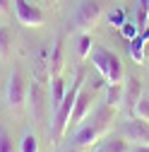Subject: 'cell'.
I'll return each mask as SVG.
<instances>
[{
	"label": "cell",
	"mask_w": 149,
	"mask_h": 152,
	"mask_svg": "<svg viewBox=\"0 0 149 152\" xmlns=\"http://www.w3.org/2000/svg\"><path fill=\"white\" fill-rule=\"evenodd\" d=\"M63 152H82L80 147H67V150H63Z\"/></svg>",
	"instance_id": "cell-22"
},
{
	"label": "cell",
	"mask_w": 149,
	"mask_h": 152,
	"mask_svg": "<svg viewBox=\"0 0 149 152\" xmlns=\"http://www.w3.org/2000/svg\"><path fill=\"white\" fill-rule=\"evenodd\" d=\"M142 82L137 80V77H130V80H123V106L125 109H130L132 111L135 109V104H137V99L142 97Z\"/></svg>",
	"instance_id": "cell-10"
},
{
	"label": "cell",
	"mask_w": 149,
	"mask_h": 152,
	"mask_svg": "<svg viewBox=\"0 0 149 152\" xmlns=\"http://www.w3.org/2000/svg\"><path fill=\"white\" fill-rule=\"evenodd\" d=\"M103 104H108L111 109H120V106H123V82H120V85H108V82H106Z\"/></svg>",
	"instance_id": "cell-13"
},
{
	"label": "cell",
	"mask_w": 149,
	"mask_h": 152,
	"mask_svg": "<svg viewBox=\"0 0 149 152\" xmlns=\"http://www.w3.org/2000/svg\"><path fill=\"white\" fill-rule=\"evenodd\" d=\"M118 31L123 34V39H125V41H130V39H135V36L140 34V27H137V22H132V20H125V22L120 24Z\"/></svg>",
	"instance_id": "cell-19"
},
{
	"label": "cell",
	"mask_w": 149,
	"mask_h": 152,
	"mask_svg": "<svg viewBox=\"0 0 149 152\" xmlns=\"http://www.w3.org/2000/svg\"><path fill=\"white\" fill-rule=\"evenodd\" d=\"M82 85H84V72L77 70L72 87H67V92H65L63 104L55 109V111H51V145H58L65 138V133L70 130V116H72L74 99H77V92H80Z\"/></svg>",
	"instance_id": "cell-1"
},
{
	"label": "cell",
	"mask_w": 149,
	"mask_h": 152,
	"mask_svg": "<svg viewBox=\"0 0 149 152\" xmlns=\"http://www.w3.org/2000/svg\"><path fill=\"white\" fill-rule=\"evenodd\" d=\"M132 116H135V118H142V121H149V94H147V92L137 99V104H135V109H132Z\"/></svg>",
	"instance_id": "cell-17"
},
{
	"label": "cell",
	"mask_w": 149,
	"mask_h": 152,
	"mask_svg": "<svg viewBox=\"0 0 149 152\" xmlns=\"http://www.w3.org/2000/svg\"><path fill=\"white\" fill-rule=\"evenodd\" d=\"M120 133H123V138L130 145H137V147H147L149 145V121H142V118L127 121V123H123Z\"/></svg>",
	"instance_id": "cell-8"
},
{
	"label": "cell",
	"mask_w": 149,
	"mask_h": 152,
	"mask_svg": "<svg viewBox=\"0 0 149 152\" xmlns=\"http://www.w3.org/2000/svg\"><path fill=\"white\" fill-rule=\"evenodd\" d=\"M65 68V56H63V44L55 41L53 51L48 53V77H55V75H63Z\"/></svg>",
	"instance_id": "cell-11"
},
{
	"label": "cell",
	"mask_w": 149,
	"mask_h": 152,
	"mask_svg": "<svg viewBox=\"0 0 149 152\" xmlns=\"http://www.w3.org/2000/svg\"><path fill=\"white\" fill-rule=\"evenodd\" d=\"M144 46H147V41L142 39L140 34L135 36V39L127 41V56L132 58V63H137V65L144 63V58H147V48H144Z\"/></svg>",
	"instance_id": "cell-12"
},
{
	"label": "cell",
	"mask_w": 149,
	"mask_h": 152,
	"mask_svg": "<svg viewBox=\"0 0 149 152\" xmlns=\"http://www.w3.org/2000/svg\"><path fill=\"white\" fill-rule=\"evenodd\" d=\"M10 12V0H0V15H7Z\"/></svg>",
	"instance_id": "cell-21"
},
{
	"label": "cell",
	"mask_w": 149,
	"mask_h": 152,
	"mask_svg": "<svg viewBox=\"0 0 149 152\" xmlns=\"http://www.w3.org/2000/svg\"><path fill=\"white\" fill-rule=\"evenodd\" d=\"M91 65L96 68V72L108 82V85H120L125 80V70H123V63L120 58L111 51V48H103V46H94L91 51Z\"/></svg>",
	"instance_id": "cell-2"
},
{
	"label": "cell",
	"mask_w": 149,
	"mask_h": 152,
	"mask_svg": "<svg viewBox=\"0 0 149 152\" xmlns=\"http://www.w3.org/2000/svg\"><path fill=\"white\" fill-rule=\"evenodd\" d=\"M20 152H39V138L31 130H24L20 138Z\"/></svg>",
	"instance_id": "cell-16"
},
{
	"label": "cell",
	"mask_w": 149,
	"mask_h": 152,
	"mask_svg": "<svg viewBox=\"0 0 149 152\" xmlns=\"http://www.w3.org/2000/svg\"><path fill=\"white\" fill-rule=\"evenodd\" d=\"M0 152H20V147H14V138L0 126Z\"/></svg>",
	"instance_id": "cell-18"
},
{
	"label": "cell",
	"mask_w": 149,
	"mask_h": 152,
	"mask_svg": "<svg viewBox=\"0 0 149 152\" xmlns=\"http://www.w3.org/2000/svg\"><path fill=\"white\" fill-rule=\"evenodd\" d=\"M101 85H94V87H87L82 85L80 92H77V99H74V109H72V116H70V128H77L87 121V116L94 111V94Z\"/></svg>",
	"instance_id": "cell-5"
},
{
	"label": "cell",
	"mask_w": 149,
	"mask_h": 152,
	"mask_svg": "<svg viewBox=\"0 0 149 152\" xmlns=\"http://www.w3.org/2000/svg\"><path fill=\"white\" fill-rule=\"evenodd\" d=\"M101 20V5L96 0H80L74 7L72 17H70V27L74 31H91Z\"/></svg>",
	"instance_id": "cell-3"
},
{
	"label": "cell",
	"mask_w": 149,
	"mask_h": 152,
	"mask_svg": "<svg viewBox=\"0 0 149 152\" xmlns=\"http://www.w3.org/2000/svg\"><path fill=\"white\" fill-rule=\"evenodd\" d=\"M14 17L22 27L36 29V27H43L46 22V15L39 5H31L29 0H14Z\"/></svg>",
	"instance_id": "cell-7"
},
{
	"label": "cell",
	"mask_w": 149,
	"mask_h": 152,
	"mask_svg": "<svg viewBox=\"0 0 149 152\" xmlns=\"http://www.w3.org/2000/svg\"><path fill=\"white\" fill-rule=\"evenodd\" d=\"M27 106L34 121H43L46 116V106H48V97H46V89H43V80L34 77L29 89H27Z\"/></svg>",
	"instance_id": "cell-6"
},
{
	"label": "cell",
	"mask_w": 149,
	"mask_h": 152,
	"mask_svg": "<svg viewBox=\"0 0 149 152\" xmlns=\"http://www.w3.org/2000/svg\"><path fill=\"white\" fill-rule=\"evenodd\" d=\"M77 58L80 61H87L89 56H91V51H94V41H91V34L89 31H82L80 36H77Z\"/></svg>",
	"instance_id": "cell-14"
},
{
	"label": "cell",
	"mask_w": 149,
	"mask_h": 152,
	"mask_svg": "<svg viewBox=\"0 0 149 152\" xmlns=\"http://www.w3.org/2000/svg\"><path fill=\"white\" fill-rule=\"evenodd\" d=\"M12 51V29L7 24H0V61H7Z\"/></svg>",
	"instance_id": "cell-15"
},
{
	"label": "cell",
	"mask_w": 149,
	"mask_h": 152,
	"mask_svg": "<svg viewBox=\"0 0 149 152\" xmlns=\"http://www.w3.org/2000/svg\"><path fill=\"white\" fill-rule=\"evenodd\" d=\"M147 3H149V0H147Z\"/></svg>",
	"instance_id": "cell-26"
},
{
	"label": "cell",
	"mask_w": 149,
	"mask_h": 152,
	"mask_svg": "<svg viewBox=\"0 0 149 152\" xmlns=\"http://www.w3.org/2000/svg\"><path fill=\"white\" fill-rule=\"evenodd\" d=\"M147 94H149V89H147Z\"/></svg>",
	"instance_id": "cell-25"
},
{
	"label": "cell",
	"mask_w": 149,
	"mask_h": 152,
	"mask_svg": "<svg viewBox=\"0 0 149 152\" xmlns=\"http://www.w3.org/2000/svg\"><path fill=\"white\" fill-rule=\"evenodd\" d=\"M27 82L22 77V72L12 68L7 72V82H5V106L10 111H20L24 104H27Z\"/></svg>",
	"instance_id": "cell-4"
},
{
	"label": "cell",
	"mask_w": 149,
	"mask_h": 152,
	"mask_svg": "<svg viewBox=\"0 0 149 152\" xmlns=\"http://www.w3.org/2000/svg\"><path fill=\"white\" fill-rule=\"evenodd\" d=\"M135 152H149V145H147V147H137Z\"/></svg>",
	"instance_id": "cell-24"
},
{
	"label": "cell",
	"mask_w": 149,
	"mask_h": 152,
	"mask_svg": "<svg viewBox=\"0 0 149 152\" xmlns=\"http://www.w3.org/2000/svg\"><path fill=\"white\" fill-rule=\"evenodd\" d=\"M127 20L125 17V12L120 10V7H116V10H111V15H108V24L111 27H116V29H120V24Z\"/></svg>",
	"instance_id": "cell-20"
},
{
	"label": "cell",
	"mask_w": 149,
	"mask_h": 152,
	"mask_svg": "<svg viewBox=\"0 0 149 152\" xmlns=\"http://www.w3.org/2000/svg\"><path fill=\"white\" fill-rule=\"evenodd\" d=\"M91 152H106V150H103L101 145H94V150H91Z\"/></svg>",
	"instance_id": "cell-23"
},
{
	"label": "cell",
	"mask_w": 149,
	"mask_h": 152,
	"mask_svg": "<svg viewBox=\"0 0 149 152\" xmlns=\"http://www.w3.org/2000/svg\"><path fill=\"white\" fill-rule=\"evenodd\" d=\"M65 92H67V82L63 80V75L48 77V109H51V111H55V109L63 104Z\"/></svg>",
	"instance_id": "cell-9"
}]
</instances>
